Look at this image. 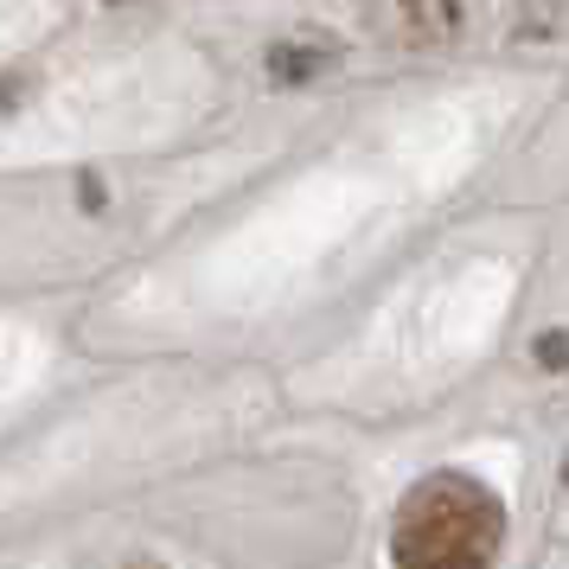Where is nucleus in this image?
Instances as JSON below:
<instances>
[{
	"label": "nucleus",
	"instance_id": "3",
	"mask_svg": "<svg viewBox=\"0 0 569 569\" xmlns=\"http://www.w3.org/2000/svg\"><path fill=\"white\" fill-rule=\"evenodd\" d=\"M531 359H538L543 371H563V378H569V327H557V333H538Z\"/></svg>",
	"mask_w": 569,
	"mask_h": 569
},
{
	"label": "nucleus",
	"instance_id": "1",
	"mask_svg": "<svg viewBox=\"0 0 569 569\" xmlns=\"http://www.w3.org/2000/svg\"><path fill=\"white\" fill-rule=\"evenodd\" d=\"M506 499L461 467L422 473L390 531V557L403 569H480L506 550Z\"/></svg>",
	"mask_w": 569,
	"mask_h": 569
},
{
	"label": "nucleus",
	"instance_id": "2",
	"mask_svg": "<svg viewBox=\"0 0 569 569\" xmlns=\"http://www.w3.org/2000/svg\"><path fill=\"white\" fill-rule=\"evenodd\" d=\"M262 64H269V83H313L320 78V71H327V64H333V52H320V46H269V52H262Z\"/></svg>",
	"mask_w": 569,
	"mask_h": 569
},
{
	"label": "nucleus",
	"instance_id": "4",
	"mask_svg": "<svg viewBox=\"0 0 569 569\" xmlns=\"http://www.w3.org/2000/svg\"><path fill=\"white\" fill-rule=\"evenodd\" d=\"M563 480H569V461H563Z\"/></svg>",
	"mask_w": 569,
	"mask_h": 569
}]
</instances>
